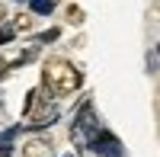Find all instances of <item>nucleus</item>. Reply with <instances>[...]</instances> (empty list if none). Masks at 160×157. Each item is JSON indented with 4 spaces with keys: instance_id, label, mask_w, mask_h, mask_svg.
I'll use <instances>...</instances> for the list:
<instances>
[{
    "instance_id": "nucleus-5",
    "label": "nucleus",
    "mask_w": 160,
    "mask_h": 157,
    "mask_svg": "<svg viewBox=\"0 0 160 157\" xmlns=\"http://www.w3.org/2000/svg\"><path fill=\"white\" fill-rule=\"evenodd\" d=\"M55 7H58V0H29V10L38 13V16H48Z\"/></svg>"
},
{
    "instance_id": "nucleus-3",
    "label": "nucleus",
    "mask_w": 160,
    "mask_h": 157,
    "mask_svg": "<svg viewBox=\"0 0 160 157\" xmlns=\"http://www.w3.org/2000/svg\"><path fill=\"white\" fill-rule=\"evenodd\" d=\"M93 154H99V157H122V141H118L109 128H96V132L90 135V144H87Z\"/></svg>"
},
{
    "instance_id": "nucleus-10",
    "label": "nucleus",
    "mask_w": 160,
    "mask_h": 157,
    "mask_svg": "<svg viewBox=\"0 0 160 157\" xmlns=\"http://www.w3.org/2000/svg\"><path fill=\"white\" fill-rule=\"evenodd\" d=\"M3 19H7V10H3V7H0V23H3Z\"/></svg>"
},
{
    "instance_id": "nucleus-8",
    "label": "nucleus",
    "mask_w": 160,
    "mask_h": 157,
    "mask_svg": "<svg viewBox=\"0 0 160 157\" xmlns=\"http://www.w3.org/2000/svg\"><path fill=\"white\" fill-rule=\"evenodd\" d=\"M58 35H61V29H45L42 35H38V38H35V42H38V45H48V42H55V38H58Z\"/></svg>"
},
{
    "instance_id": "nucleus-4",
    "label": "nucleus",
    "mask_w": 160,
    "mask_h": 157,
    "mask_svg": "<svg viewBox=\"0 0 160 157\" xmlns=\"http://www.w3.org/2000/svg\"><path fill=\"white\" fill-rule=\"evenodd\" d=\"M22 157H55V144L48 138H29L22 144Z\"/></svg>"
},
{
    "instance_id": "nucleus-2",
    "label": "nucleus",
    "mask_w": 160,
    "mask_h": 157,
    "mask_svg": "<svg viewBox=\"0 0 160 157\" xmlns=\"http://www.w3.org/2000/svg\"><path fill=\"white\" fill-rule=\"evenodd\" d=\"M26 122H29V128H45L58 122V106L42 96V90H29V96H26Z\"/></svg>"
},
{
    "instance_id": "nucleus-7",
    "label": "nucleus",
    "mask_w": 160,
    "mask_h": 157,
    "mask_svg": "<svg viewBox=\"0 0 160 157\" xmlns=\"http://www.w3.org/2000/svg\"><path fill=\"white\" fill-rule=\"evenodd\" d=\"M13 26H16V32H26V29H32V16H29V13H19V16L13 19Z\"/></svg>"
},
{
    "instance_id": "nucleus-6",
    "label": "nucleus",
    "mask_w": 160,
    "mask_h": 157,
    "mask_svg": "<svg viewBox=\"0 0 160 157\" xmlns=\"http://www.w3.org/2000/svg\"><path fill=\"white\" fill-rule=\"evenodd\" d=\"M13 38H16V26H13V23H0V48L10 45Z\"/></svg>"
},
{
    "instance_id": "nucleus-9",
    "label": "nucleus",
    "mask_w": 160,
    "mask_h": 157,
    "mask_svg": "<svg viewBox=\"0 0 160 157\" xmlns=\"http://www.w3.org/2000/svg\"><path fill=\"white\" fill-rule=\"evenodd\" d=\"M68 19L77 26V23H83V13H80V7H68Z\"/></svg>"
},
{
    "instance_id": "nucleus-1",
    "label": "nucleus",
    "mask_w": 160,
    "mask_h": 157,
    "mask_svg": "<svg viewBox=\"0 0 160 157\" xmlns=\"http://www.w3.org/2000/svg\"><path fill=\"white\" fill-rule=\"evenodd\" d=\"M80 84H83V77H80V71L68 58H48L45 61V68H42V87L48 90L51 96H71V93L80 90Z\"/></svg>"
}]
</instances>
